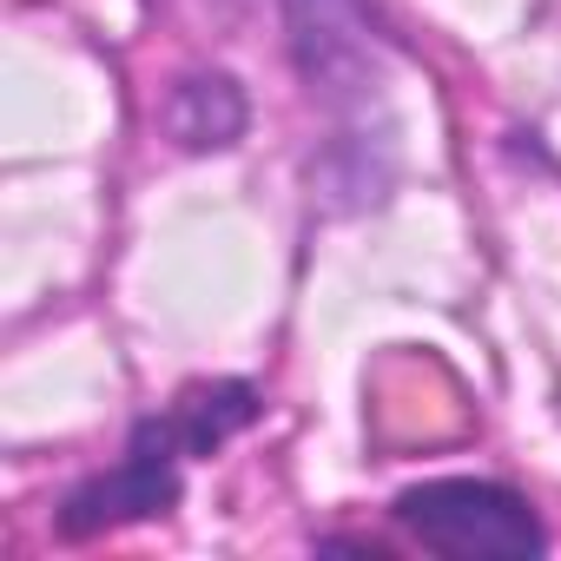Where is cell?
I'll return each mask as SVG.
<instances>
[{"mask_svg": "<svg viewBox=\"0 0 561 561\" xmlns=\"http://www.w3.org/2000/svg\"><path fill=\"white\" fill-rule=\"evenodd\" d=\"M397 522L456 561H528L548 548L535 508L502 489V482H476V476H443V482H416L397 495Z\"/></svg>", "mask_w": 561, "mask_h": 561, "instance_id": "cell-2", "label": "cell"}, {"mask_svg": "<svg viewBox=\"0 0 561 561\" xmlns=\"http://www.w3.org/2000/svg\"><path fill=\"white\" fill-rule=\"evenodd\" d=\"M257 416V390L251 383H205V390H185L165 416H146L126 443V456L80 482L60 508V535H100V528H119V522H139V515H165L179 502V462L185 456H205L218 449L231 430H244Z\"/></svg>", "mask_w": 561, "mask_h": 561, "instance_id": "cell-1", "label": "cell"}]
</instances>
